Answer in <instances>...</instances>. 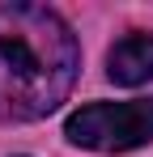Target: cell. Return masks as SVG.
Here are the masks:
<instances>
[{
	"instance_id": "obj_1",
	"label": "cell",
	"mask_w": 153,
	"mask_h": 157,
	"mask_svg": "<svg viewBox=\"0 0 153 157\" xmlns=\"http://www.w3.org/2000/svg\"><path fill=\"white\" fill-rule=\"evenodd\" d=\"M76 38L47 4H0V119L30 123L68 98Z\"/></svg>"
},
{
	"instance_id": "obj_2",
	"label": "cell",
	"mask_w": 153,
	"mask_h": 157,
	"mask_svg": "<svg viewBox=\"0 0 153 157\" xmlns=\"http://www.w3.org/2000/svg\"><path fill=\"white\" fill-rule=\"evenodd\" d=\"M64 136L76 149L94 153H128L153 140V98H132V102H94L68 115Z\"/></svg>"
},
{
	"instance_id": "obj_3",
	"label": "cell",
	"mask_w": 153,
	"mask_h": 157,
	"mask_svg": "<svg viewBox=\"0 0 153 157\" xmlns=\"http://www.w3.org/2000/svg\"><path fill=\"white\" fill-rule=\"evenodd\" d=\"M106 77L115 85H145L153 81V34L132 30L106 55Z\"/></svg>"
}]
</instances>
